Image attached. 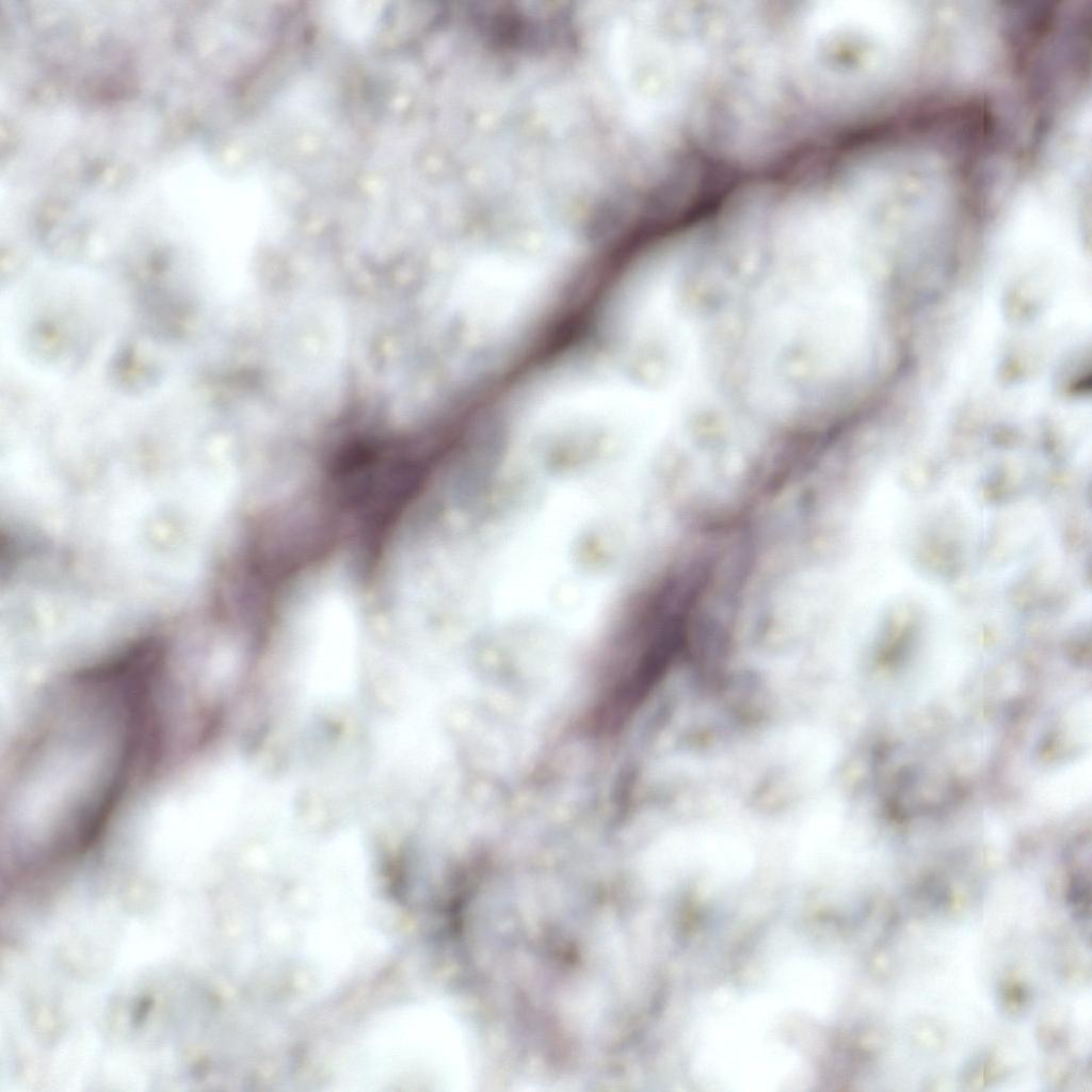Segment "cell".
<instances>
[{
    "mask_svg": "<svg viewBox=\"0 0 1092 1092\" xmlns=\"http://www.w3.org/2000/svg\"><path fill=\"white\" fill-rule=\"evenodd\" d=\"M158 652L134 642L75 672L43 701L10 761L3 833L26 863L95 844L144 758L159 748Z\"/></svg>",
    "mask_w": 1092,
    "mask_h": 1092,
    "instance_id": "obj_1",
    "label": "cell"
},
{
    "mask_svg": "<svg viewBox=\"0 0 1092 1092\" xmlns=\"http://www.w3.org/2000/svg\"><path fill=\"white\" fill-rule=\"evenodd\" d=\"M433 1014L403 1008L376 1019L351 1048L342 1083L369 1090H416L438 1082L448 1049Z\"/></svg>",
    "mask_w": 1092,
    "mask_h": 1092,
    "instance_id": "obj_2",
    "label": "cell"
},
{
    "mask_svg": "<svg viewBox=\"0 0 1092 1092\" xmlns=\"http://www.w3.org/2000/svg\"><path fill=\"white\" fill-rule=\"evenodd\" d=\"M412 11H413V10H411V15H412ZM406 13H407V9H406ZM411 15H410V20H407V21H404V26H405V27H406V26H410V23H411V22H410V21H411V18H412V16H411ZM405 19H406V14H405Z\"/></svg>",
    "mask_w": 1092,
    "mask_h": 1092,
    "instance_id": "obj_3",
    "label": "cell"
}]
</instances>
